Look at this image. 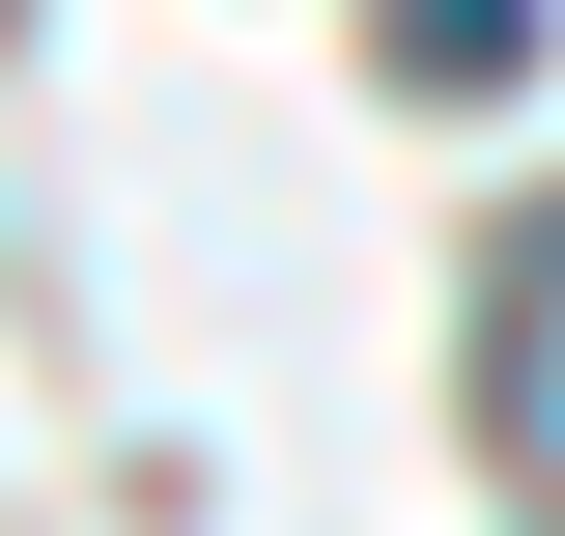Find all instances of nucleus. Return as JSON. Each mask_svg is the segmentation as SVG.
<instances>
[{"label": "nucleus", "instance_id": "nucleus-1", "mask_svg": "<svg viewBox=\"0 0 565 536\" xmlns=\"http://www.w3.org/2000/svg\"><path fill=\"white\" fill-rule=\"evenodd\" d=\"M481 452H509V480L565 508V199H537V226L481 255Z\"/></svg>", "mask_w": 565, "mask_h": 536}, {"label": "nucleus", "instance_id": "nucleus-2", "mask_svg": "<svg viewBox=\"0 0 565 536\" xmlns=\"http://www.w3.org/2000/svg\"><path fill=\"white\" fill-rule=\"evenodd\" d=\"M537 57V0H396V85H509Z\"/></svg>", "mask_w": 565, "mask_h": 536}]
</instances>
